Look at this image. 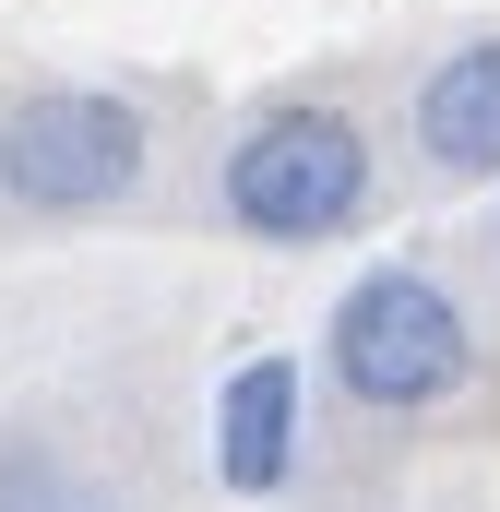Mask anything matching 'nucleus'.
<instances>
[{"instance_id": "f257e3e1", "label": "nucleus", "mask_w": 500, "mask_h": 512, "mask_svg": "<svg viewBox=\"0 0 500 512\" xmlns=\"http://www.w3.org/2000/svg\"><path fill=\"white\" fill-rule=\"evenodd\" d=\"M322 370L370 417H429L477 382V322L429 262H370L322 322Z\"/></svg>"}, {"instance_id": "f03ea898", "label": "nucleus", "mask_w": 500, "mask_h": 512, "mask_svg": "<svg viewBox=\"0 0 500 512\" xmlns=\"http://www.w3.org/2000/svg\"><path fill=\"white\" fill-rule=\"evenodd\" d=\"M215 203L262 251H322V239H346L370 215V131L346 120V108H322V96L262 108L227 143V167H215Z\"/></svg>"}, {"instance_id": "7ed1b4c3", "label": "nucleus", "mask_w": 500, "mask_h": 512, "mask_svg": "<svg viewBox=\"0 0 500 512\" xmlns=\"http://www.w3.org/2000/svg\"><path fill=\"white\" fill-rule=\"evenodd\" d=\"M155 120L108 84H48L0 120V203L12 215H108L143 191Z\"/></svg>"}, {"instance_id": "20e7f679", "label": "nucleus", "mask_w": 500, "mask_h": 512, "mask_svg": "<svg viewBox=\"0 0 500 512\" xmlns=\"http://www.w3.org/2000/svg\"><path fill=\"white\" fill-rule=\"evenodd\" d=\"M298 358H239L227 393H215V477L239 489V501H274L286 477H298Z\"/></svg>"}, {"instance_id": "39448f33", "label": "nucleus", "mask_w": 500, "mask_h": 512, "mask_svg": "<svg viewBox=\"0 0 500 512\" xmlns=\"http://www.w3.org/2000/svg\"><path fill=\"white\" fill-rule=\"evenodd\" d=\"M417 155L441 179H500V36H465L417 84Z\"/></svg>"}, {"instance_id": "423d86ee", "label": "nucleus", "mask_w": 500, "mask_h": 512, "mask_svg": "<svg viewBox=\"0 0 500 512\" xmlns=\"http://www.w3.org/2000/svg\"><path fill=\"white\" fill-rule=\"evenodd\" d=\"M0 512H120V489L60 441H0Z\"/></svg>"}]
</instances>
